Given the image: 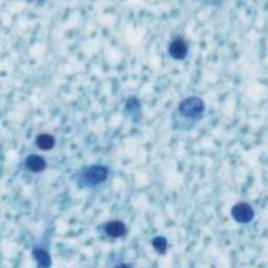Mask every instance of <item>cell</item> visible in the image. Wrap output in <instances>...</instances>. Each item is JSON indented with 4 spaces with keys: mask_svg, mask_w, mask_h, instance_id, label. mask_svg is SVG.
<instances>
[{
    "mask_svg": "<svg viewBox=\"0 0 268 268\" xmlns=\"http://www.w3.org/2000/svg\"><path fill=\"white\" fill-rule=\"evenodd\" d=\"M204 110V102L199 96L187 98L178 106V112L182 117L193 120L201 118Z\"/></svg>",
    "mask_w": 268,
    "mask_h": 268,
    "instance_id": "6da1fadb",
    "label": "cell"
},
{
    "mask_svg": "<svg viewBox=\"0 0 268 268\" xmlns=\"http://www.w3.org/2000/svg\"><path fill=\"white\" fill-rule=\"evenodd\" d=\"M85 185L88 187H95V185L102 184L108 178V169L102 164H93V166L87 167L84 169L81 175Z\"/></svg>",
    "mask_w": 268,
    "mask_h": 268,
    "instance_id": "7a4b0ae2",
    "label": "cell"
},
{
    "mask_svg": "<svg viewBox=\"0 0 268 268\" xmlns=\"http://www.w3.org/2000/svg\"><path fill=\"white\" fill-rule=\"evenodd\" d=\"M231 215L233 219L241 224L250 223L255 217V211L247 202H238L232 208Z\"/></svg>",
    "mask_w": 268,
    "mask_h": 268,
    "instance_id": "3957f363",
    "label": "cell"
},
{
    "mask_svg": "<svg viewBox=\"0 0 268 268\" xmlns=\"http://www.w3.org/2000/svg\"><path fill=\"white\" fill-rule=\"evenodd\" d=\"M189 53V48L185 41L182 38L174 39L169 45V54L170 56L177 61H182L187 58Z\"/></svg>",
    "mask_w": 268,
    "mask_h": 268,
    "instance_id": "277c9868",
    "label": "cell"
},
{
    "mask_svg": "<svg viewBox=\"0 0 268 268\" xmlns=\"http://www.w3.org/2000/svg\"><path fill=\"white\" fill-rule=\"evenodd\" d=\"M104 232L107 236L117 239L125 236L127 230L126 225L120 220H112L104 225Z\"/></svg>",
    "mask_w": 268,
    "mask_h": 268,
    "instance_id": "5b68a950",
    "label": "cell"
},
{
    "mask_svg": "<svg viewBox=\"0 0 268 268\" xmlns=\"http://www.w3.org/2000/svg\"><path fill=\"white\" fill-rule=\"evenodd\" d=\"M26 166L33 173H41L46 169L47 163L42 156L38 154H31L26 159Z\"/></svg>",
    "mask_w": 268,
    "mask_h": 268,
    "instance_id": "8992f818",
    "label": "cell"
},
{
    "mask_svg": "<svg viewBox=\"0 0 268 268\" xmlns=\"http://www.w3.org/2000/svg\"><path fill=\"white\" fill-rule=\"evenodd\" d=\"M32 256L39 267H50L52 265V257L44 247H34L32 251Z\"/></svg>",
    "mask_w": 268,
    "mask_h": 268,
    "instance_id": "52a82bcc",
    "label": "cell"
},
{
    "mask_svg": "<svg viewBox=\"0 0 268 268\" xmlns=\"http://www.w3.org/2000/svg\"><path fill=\"white\" fill-rule=\"evenodd\" d=\"M36 145L40 150L43 151H50L54 149L56 145V139L53 135L47 133H41L36 137Z\"/></svg>",
    "mask_w": 268,
    "mask_h": 268,
    "instance_id": "ba28073f",
    "label": "cell"
},
{
    "mask_svg": "<svg viewBox=\"0 0 268 268\" xmlns=\"http://www.w3.org/2000/svg\"><path fill=\"white\" fill-rule=\"evenodd\" d=\"M152 246L159 255H164L168 249V241L162 236H157L152 240Z\"/></svg>",
    "mask_w": 268,
    "mask_h": 268,
    "instance_id": "9c48e42d",
    "label": "cell"
},
{
    "mask_svg": "<svg viewBox=\"0 0 268 268\" xmlns=\"http://www.w3.org/2000/svg\"><path fill=\"white\" fill-rule=\"evenodd\" d=\"M127 112H131V114H135V112H139L140 103L136 98H130L127 101V104L125 106Z\"/></svg>",
    "mask_w": 268,
    "mask_h": 268,
    "instance_id": "30bf717a",
    "label": "cell"
}]
</instances>
